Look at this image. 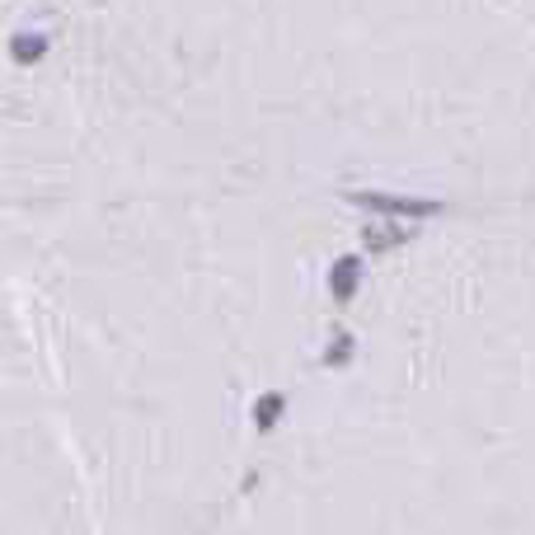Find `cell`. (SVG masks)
I'll use <instances>...</instances> for the list:
<instances>
[{
  "label": "cell",
  "mask_w": 535,
  "mask_h": 535,
  "mask_svg": "<svg viewBox=\"0 0 535 535\" xmlns=\"http://www.w3.org/2000/svg\"><path fill=\"white\" fill-rule=\"evenodd\" d=\"M352 207H367L376 216H409V221H423V216H437L442 202L432 198H409V193H385V188H348Z\"/></svg>",
  "instance_id": "obj_1"
},
{
  "label": "cell",
  "mask_w": 535,
  "mask_h": 535,
  "mask_svg": "<svg viewBox=\"0 0 535 535\" xmlns=\"http://www.w3.org/2000/svg\"><path fill=\"white\" fill-rule=\"evenodd\" d=\"M362 273H367V263H362V254H338V259L329 263V273H324V282H329V296H334L338 306H348L352 296L362 291Z\"/></svg>",
  "instance_id": "obj_2"
},
{
  "label": "cell",
  "mask_w": 535,
  "mask_h": 535,
  "mask_svg": "<svg viewBox=\"0 0 535 535\" xmlns=\"http://www.w3.org/2000/svg\"><path fill=\"white\" fill-rule=\"evenodd\" d=\"M287 409H291L287 390H263V395H254V404H249V428H254V437H273V432L282 428Z\"/></svg>",
  "instance_id": "obj_3"
},
{
  "label": "cell",
  "mask_w": 535,
  "mask_h": 535,
  "mask_svg": "<svg viewBox=\"0 0 535 535\" xmlns=\"http://www.w3.org/2000/svg\"><path fill=\"white\" fill-rule=\"evenodd\" d=\"M47 52H52V33L47 29H15L10 43H5L10 66H38V62H47Z\"/></svg>",
  "instance_id": "obj_4"
},
{
  "label": "cell",
  "mask_w": 535,
  "mask_h": 535,
  "mask_svg": "<svg viewBox=\"0 0 535 535\" xmlns=\"http://www.w3.org/2000/svg\"><path fill=\"white\" fill-rule=\"evenodd\" d=\"M352 357H357V338H352L348 329H334V334H329V343H324V352H320V367L348 371Z\"/></svg>",
  "instance_id": "obj_5"
},
{
  "label": "cell",
  "mask_w": 535,
  "mask_h": 535,
  "mask_svg": "<svg viewBox=\"0 0 535 535\" xmlns=\"http://www.w3.org/2000/svg\"><path fill=\"white\" fill-rule=\"evenodd\" d=\"M362 240H367V254H385V249H399L409 240V230L404 226H367L362 230Z\"/></svg>",
  "instance_id": "obj_6"
}]
</instances>
